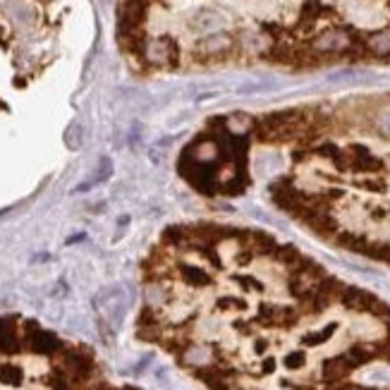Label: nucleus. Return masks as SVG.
<instances>
[{
  "label": "nucleus",
  "mask_w": 390,
  "mask_h": 390,
  "mask_svg": "<svg viewBox=\"0 0 390 390\" xmlns=\"http://www.w3.org/2000/svg\"><path fill=\"white\" fill-rule=\"evenodd\" d=\"M139 335L208 390H390V306L263 232L175 230L144 266Z\"/></svg>",
  "instance_id": "f257e3e1"
},
{
  "label": "nucleus",
  "mask_w": 390,
  "mask_h": 390,
  "mask_svg": "<svg viewBox=\"0 0 390 390\" xmlns=\"http://www.w3.org/2000/svg\"><path fill=\"white\" fill-rule=\"evenodd\" d=\"M67 144H70V149H79L82 146V137H79V127L77 125L67 132Z\"/></svg>",
  "instance_id": "20e7f679"
},
{
  "label": "nucleus",
  "mask_w": 390,
  "mask_h": 390,
  "mask_svg": "<svg viewBox=\"0 0 390 390\" xmlns=\"http://www.w3.org/2000/svg\"><path fill=\"white\" fill-rule=\"evenodd\" d=\"M373 127H376V132H378L380 137L390 139V106L376 108V113H373Z\"/></svg>",
  "instance_id": "7ed1b4c3"
},
{
  "label": "nucleus",
  "mask_w": 390,
  "mask_h": 390,
  "mask_svg": "<svg viewBox=\"0 0 390 390\" xmlns=\"http://www.w3.org/2000/svg\"><path fill=\"white\" fill-rule=\"evenodd\" d=\"M60 390H137L130 385H113L98 364L94 361V354L82 347H70L67 352V378Z\"/></svg>",
  "instance_id": "f03ea898"
}]
</instances>
